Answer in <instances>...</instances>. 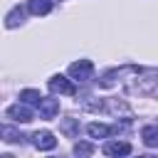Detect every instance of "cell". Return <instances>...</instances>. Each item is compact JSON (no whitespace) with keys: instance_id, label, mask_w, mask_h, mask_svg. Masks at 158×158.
I'll use <instances>...</instances> for the list:
<instances>
[{"instance_id":"cell-1","label":"cell","mask_w":158,"mask_h":158,"mask_svg":"<svg viewBox=\"0 0 158 158\" xmlns=\"http://www.w3.org/2000/svg\"><path fill=\"white\" fill-rule=\"evenodd\" d=\"M94 72V64L89 59H79V62H72L69 64V77L77 79V81H86Z\"/></svg>"},{"instance_id":"cell-2","label":"cell","mask_w":158,"mask_h":158,"mask_svg":"<svg viewBox=\"0 0 158 158\" xmlns=\"http://www.w3.org/2000/svg\"><path fill=\"white\" fill-rule=\"evenodd\" d=\"M47 86H49V91H54V94H67V96H72L77 89H74V84L67 79V77H62V74H54L49 81H47Z\"/></svg>"},{"instance_id":"cell-3","label":"cell","mask_w":158,"mask_h":158,"mask_svg":"<svg viewBox=\"0 0 158 158\" xmlns=\"http://www.w3.org/2000/svg\"><path fill=\"white\" fill-rule=\"evenodd\" d=\"M7 116H10L12 121H20V123H30V121H32V109H30V104L20 101V104H12V106L7 109Z\"/></svg>"},{"instance_id":"cell-4","label":"cell","mask_w":158,"mask_h":158,"mask_svg":"<svg viewBox=\"0 0 158 158\" xmlns=\"http://www.w3.org/2000/svg\"><path fill=\"white\" fill-rule=\"evenodd\" d=\"M37 109H40V118H54L59 114V101L52 99V96H42Z\"/></svg>"},{"instance_id":"cell-5","label":"cell","mask_w":158,"mask_h":158,"mask_svg":"<svg viewBox=\"0 0 158 158\" xmlns=\"http://www.w3.org/2000/svg\"><path fill=\"white\" fill-rule=\"evenodd\" d=\"M32 143H35V148H40V151H52V148L57 146V138H54L52 131H37V133L32 136Z\"/></svg>"},{"instance_id":"cell-6","label":"cell","mask_w":158,"mask_h":158,"mask_svg":"<svg viewBox=\"0 0 158 158\" xmlns=\"http://www.w3.org/2000/svg\"><path fill=\"white\" fill-rule=\"evenodd\" d=\"M104 153L106 156H128L131 153V143H126V141H106L104 143Z\"/></svg>"},{"instance_id":"cell-7","label":"cell","mask_w":158,"mask_h":158,"mask_svg":"<svg viewBox=\"0 0 158 158\" xmlns=\"http://www.w3.org/2000/svg\"><path fill=\"white\" fill-rule=\"evenodd\" d=\"M0 138L7 141V143H22V133L15 128V126H7V123H0Z\"/></svg>"},{"instance_id":"cell-8","label":"cell","mask_w":158,"mask_h":158,"mask_svg":"<svg viewBox=\"0 0 158 158\" xmlns=\"http://www.w3.org/2000/svg\"><path fill=\"white\" fill-rule=\"evenodd\" d=\"M27 10L32 15H47L52 10V0H27Z\"/></svg>"},{"instance_id":"cell-9","label":"cell","mask_w":158,"mask_h":158,"mask_svg":"<svg viewBox=\"0 0 158 158\" xmlns=\"http://www.w3.org/2000/svg\"><path fill=\"white\" fill-rule=\"evenodd\" d=\"M86 131H89V136H91V138H106V136L111 133V128H109L106 123H89V126H86Z\"/></svg>"},{"instance_id":"cell-10","label":"cell","mask_w":158,"mask_h":158,"mask_svg":"<svg viewBox=\"0 0 158 158\" xmlns=\"http://www.w3.org/2000/svg\"><path fill=\"white\" fill-rule=\"evenodd\" d=\"M141 138L146 146H158V126H146L141 131Z\"/></svg>"},{"instance_id":"cell-11","label":"cell","mask_w":158,"mask_h":158,"mask_svg":"<svg viewBox=\"0 0 158 158\" xmlns=\"http://www.w3.org/2000/svg\"><path fill=\"white\" fill-rule=\"evenodd\" d=\"M20 99H22L25 104H40L42 94H40L37 89H22V91H20Z\"/></svg>"},{"instance_id":"cell-12","label":"cell","mask_w":158,"mask_h":158,"mask_svg":"<svg viewBox=\"0 0 158 158\" xmlns=\"http://www.w3.org/2000/svg\"><path fill=\"white\" fill-rule=\"evenodd\" d=\"M17 22H22V10H20V7H15V10L7 15V22H5V25H7V27H15Z\"/></svg>"},{"instance_id":"cell-13","label":"cell","mask_w":158,"mask_h":158,"mask_svg":"<svg viewBox=\"0 0 158 158\" xmlns=\"http://www.w3.org/2000/svg\"><path fill=\"white\" fill-rule=\"evenodd\" d=\"M74 153H77V156H91V153H94V146L81 141V143H77V146H74Z\"/></svg>"}]
</instances>
